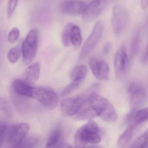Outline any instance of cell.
<instances>
[{
    "mask_svg": "<svg viewBox=\"0 0 148 148\" xmlns=\"http://www.w3.org/2000/svg\"><path fill=\"white\" fill-rule=\"evenodd\" d=\"M30 126L27 123H19L8 125L1 122L0 144L6 148H12L19 144L25 138L30 130Z\"/></svg>",
    "mask_w": 148,
    "mask_h": 148,
    "instance_id": "obj_1",
    "label": "cell"
},
{
    "mask_svg": "<svg viewBox=\"0 0 148 148\" xmlns=\"http://www.w3.org/2000/svg\"><path fill=\"white\" fill-rule=\"evenodd\" d=\"M87 102L97 116L110 123H113L117 120L116 112L111 103L96 92L90 94Z\"/></svg>",
    "mask_w": 148,
    "mask_h": 148,
    "instance_id": "obj_2",
    "label": "cell"
},
{
    "mask_svg": "<svg viewBox=\"0 0 148 148\" xmlns=\"http://www.w3.org/2000/svg\"><path fill=\"white\" fill-rule=\"evenodd\" d=\"M98 88V84H95L84 93L63 99L60 103L61 113L65 116H74L87 100L90 94L97 92Z\"/></svg>",
    "mask_w": 148,
    "mask_h": 148,
    "instance_id": "obj_3",
    "label": "cell"
},
{
    "mask_svg": "<svg viewBox=\"0 0 148 148\" xmlns=\"http://www.w3.org/2000/svg\"><path fill=\"white\" fill-rule=\"evenodd\" d=\"M99 128L92 119L89 120L84 125L79 128L74 137V142L77 147L84 148L87 144H96L101 141L99 134Z\"/></svg>",
    "mask_w": 148,
    "mask_h": 148,
    "instance_id": "obj_4",
    "label": "cell"
},
{
    "mask_svg": "<svg viewBox=\"0 0 148 148\" xmlns=\"http://www.w3.org/2000/svg\"><path fill=\"white\" fill-rule=\"evenodd\" d=\"M38 34L36 29L31 30L24 40L22 45L23 62L28 64L33 61L38 51Z\"/></svg>",
    "mask_w": 148,
    "mask_h": 148,
    "instance_id": "obj_5",
    "label": "cell"
},
{
    "mask_svg": "<svg viewBox=\"0 0 148 148\" xmlns=\"http://www.w3.org/2000/svg\"><path fill=\"white\" fill-rule=\"evenodd\" d=\"M130 16L126 8L121 4H117L112 8V23L113 32L120 34L125 30L130 22Z\"/></svg>",
    "mask_w": 148,
    "mask_h": 148,
    "instance_id": "obj_6",
    "label": "cell"
},
{
    "mask_svg": "<svg viewBox=\"0 0 148 148\" xmlns=\"http://www.w3.org/2000/svg\"><path fill=\"white\" fill-rule=\"evenodd\" d=\"M32 97L48 109H54L58 103V95L52 89L49 87H34Z\"/></svg>",
    "mask_w": 148,
    "mask_h": 148,
    "instance_id": "obj_7",
    "label": "cell"
},
{
    "mask_svg": "<svg viewBox=\"0 0 148 148\" xmlns=\"http://www.w3.org/2000/svg\"><path fill=\"white\" fill-rule=\"evenodd\" d=\"M104 31V25L101 21L95 24L93 30L82 47L79 53V60H84L94 49L100 40Z\"/></svg>",
    "mask_w": 148,
    "mask_h": 148,
    "instance_id": "obj_8",
    "label": "cell"
},
{
    "mask_svg": "<svg viewBox=\"0 0 148 148\" xmlns=\"http://www.w3.org/2000/svg\"><path fill=\"white\" fill-rule=\"evenodd\" d=\"M127 91L130 104L134 108L140 107L147 102V92L143 85L139 82H131L128 85Z\"/></svg>",
    "mask_w": 148,
    "mask_h": 148,
    "instance_id": "obj_9",
    "label": "cell"
},
{
    "mask_svg": "<svg viewBox=\"0 0 148 148\" xmlns=\"http://www.w3.org/2000/svg\"><path fill=\"white\" fill-rule=\"evenodd\" d=\"M114 71L116 77L119 79L125 77L129 67V59L125 47H121L115 55Z\"/></svg>",
    "mask_w": 148,
    "mask_h": 148,
    "instance_id": "obj_10",
    "label": "cell"
},
{
    "mask_svg": "<svg viewBox=\"0 0 148 148\" xmlns=\"http://www.w3.org/2000/svg\"><path fill=\"white\" fill-rule=\"evenodd\" d=\"M107 2L104 1H94L86 6L82 14L84 22H90L97 18L107 6Z\"/></svg>",
    "mask_w": 148,
    "mask_h": 148,
    "instance_id": "obj_11",
    "label": "cell"
},
{
    "mask_svg": "<svg viewBox=\"0 0 148 148\" xmlns=\"http://www.w3.org/2000/svg\"><path fill=\"white\" fill-rule=\"evenodd\" d=\"M88 4L82 1H64L60 3L59 10L64 14L76 16L83 13Z\"/></svg>",
    "mask_w": 148,
    "mask_h": 148,
    "instance_id": "obj_12",
    "label": "cell"
},
{
    "mask_svg": "<svg viewBox=\"0 0 148 148\" xmlns=\"http://www.w3.org/2000/svg\"><path fill=\"white\" fill-rule=\"evenodd\" d=\"M89 65L96 78L102 80L109 79L110 68L106 62L95 58H92L89 60Z\"/></svg>",
    "mask_w": 148,
    "mask_h": 148,
    "instance_id": "obj_13",
    "label": "cell"
},
{
    "mask_svg": "<svg viewBox=\"0 0 148 148\" xmlns=\"http://www.w3.org/2000/svg\"><path fill=\"white\" fill-rule=\"evenodd\" d=\"M34 88L26 81L19 79H14L13 82L14 91L23 97H32Z\"/></svg>",
    "mask_w": 148,
    "mask_h": 148,
    "instance_id": "obj_14",
    "label": "cell"
},
{
    "mask_svg": "<svg viewBox=\"0 0 148 148\" xmlns=\"http://www.w3.org/2000/svg\"><path fill=\"white\" fill-rule=\"evenodd\" d=\"M62 137L61 130L57 127L49 135L47 142L46 148H59Z\"/></svg>",
    "mask_w": 148,
    "mask_h": 148,
    "instance_id": "obj_15",
    "label": "cell"
},
{
    "mask_svg": "<svg viewBox=\"0 0 148 148\" xmlns=\"http://www.w3.org/2000/svg\"><path fill=\"white\" fill-rule=\"evenodd\" d=\"M40 74V64L38 62L31 64L26 69L27 78L30 82H35L39 80Z\"/></svg>",
    "mask_w": 148,
    "mask_h": 148,
    "instance_id": "obj_16",
    "label": "cell"
},
{
    "mask_svg": "<svg viewBox=\"0 0 148 148\" xmlns=\"http://www.w3.org/2000/svg\"><path fill=\"white\" fill-rule=\"evenodd\" d=\"M88 72V68L84 65L77 66L72 69L70 77L72 81L83 82Z\"/></svg>",
    "mask_w": 148,
    "mask_h": 148,
    "instance_id": "obj_17",
    "label": "cell"
},
{
    "mask_svg": "<svg viewBox=\"0 0 148 148\" xmlns=\"http://www.w3.org/2000/svg\"><path fill=\"white\" fill-rule=\"evenodd\" d=\"M136 126L134 124L130 125L120 136L118 143V145L119 148H124L127 145L132 138L134 134V130Z\"/></svg>",
    "mask_w": 148,
    "mask_h": 148,
    "instance_id": "obj_18",
    "label": "cell"
},
{
    "mask_svg": "<svg viewBox=\"0 0 148 148\" xmlns=\"http://www.w3.org/2000/svg\"><path fill=\"white\" fill-rule=\"evenodd\" d=\"M74 24L69 23L67 24L63 29L62 34V40L63 45L65 47H69L71 44L72 31Z\"/></svg>",
    "mask_w": 148,
    "mask_h": 148,
    "instance_id": "obj_19",
    "label": "cell"
},
{
    "mask_svg": "<svg viewBox=\"0 0 148 148\" xmlns=\"http://www.w3.org/2000/svg\"><path fill=\"white\" fill-rule=\"evenodd\" d=\"M71 44L73 45L74 48L78 49L80 47L82 41L81 32L79 27L74 25L72 31Z\"/></svg>",
    "mask_w": 148,
    "mask_h": 148,
    "instance_id": "obj_20",
    "label": "cell"
},
{
    "mask_svg": "<svg viewBox=\"0 0 148 148\" xmlns=\"http://www.w3.org/2000/svg\"><path fill=\"white\" fill-rule=\"evenodd\" d=\"M148 120V107L138 111L133 118L134 124L136 125L144 123Z\"/></svg>",
    "mask_w": 148,
    "mask_h": 148,
    "instance_id": "obj_21",
    "label": "cell"
},
{
    "mask_svg": "<svg viewBox=\"0 0 148 148\" xmlns=\"http://www.w3.org/2000/svg\"><path fill=\"white\" fill-rule=\"evenodd\" d=\"M148 146V129L134 142L130 148H147Z\"/></svg>",
    "mask_w": 148,
    "mask_h": 148,
    "instance_id": "obj_22",
    "label": "cell"
},
{
    "mask_svg": "<svg viewBox=\"0 0 148 148\" xmlns=\"http://www.w3.org/2000/svg\"><path fill=\"white\" fill-rule=\"evenodd\" d=\"M38 142V138L31 136L24 138L19 144L12 148H33Z\"/></svg>",
    "mask_w": 148,
    "mask_h": 148,
    "instance_id": "obj_23",
    "label": "cell"
},
{
    "mask_svg": "<svg viewBox=\"0 0 148 148\" xmlns=\"http://www.w3.org/2000/svg\"><path fill=\"white\" fill-rule=\"evenodd\" d=\"M82 82L79 81H72L61 92V96H66L74 91L78 88Z\"/></svg>",
    "mask_w": 148,
    "mask_h": 148,
    "instance_id": "obj_24",
    "label": "cell"
},
{
    "mask_svg": "<svg viewBox=\"0 0 148 148\" xmlns=\"http://www.w3.org/2000/svg\"><path fill=\"white\" fill-rule=\"evenodd\" d=\"M139 45H140V37H139V34H137L133 38L131 45L130 56L132 58L137 53L139 49Z\"/></svg>",
    "mask_w": 148,
    "mask_h": 148,
    "instance_id": "obj_25",
    "label": "cell"
},
{
    "mask_svg": "<svg viewBox=\"0 0 148 148\" xmlns=\"http://www.w3.org/2000/svg\"><path fill=\"white\" fill-rule=\"evenodd\" d=\"M20 51L17 47L11 48L8 52V61L12 64H15L18 61L19 58Z\"/></svg>",
    "mask_w": 148,
    "mask_h": 148,
    "instance_id": "obj_26",
    "label": "cell"
},
{
    "mask_svg": "<svg viewBox=\"0 0 148 148\" xmlns=\"http://www.w3.org/2000/svg\"><path fill=\"white\" fill-rule=\"evenodd\" d=\"M20 35V32L18 28L14 27L9 32L8 35V41L11 43H14L18 39Z\"/></svg>",
    "mask_w": 148,
    "mask_h": 148,
    "instance_id": "obj_27",
    "label": "cell"
},
{
    "mask_svg": "<svg viewBox=\"0 0 148 148\" xmlns=\"http://www.w3.org/2000/svg\"><path fill=\"white\" fill-rule=\"evenodd\" d=\"M18 1H9L8 5L7 14L8 18H11L16 8Z\"/></svg>",
    "mask_w": 148,
    "mask_h": 148,
    "instance_id": "obj_28",
    "label": "cell"
},
{
    "mask_svg": "<svg viewBox=\"0 0 148 148\" xmlns=\"http://www.w3.org/2000/svg\"><path fill=\"white\" fill-rule=\"evenodd\" d=\"M111 49V45L109 42H107L104 46L103 51L104 53L107 54L110 52Z\"/></svg>",
    "mask_w": 148,
    "mask_h": 148,
    "instance_id": "obj_29",
    "label": "cell"
},
{
    "mask_svg": "<svg viewBox=\"0 0 148 148\" xmlns=\"http://www.w3.org/2000/svg\"><path fill=\"white\" fill-rule=\"evenodd\" d=\"M143 60L144 62H147L148 61V41L145 52L143 56Z\"/></svg>",
    "mask_w": 148,
    "mask_h": 148,
    "instance_id": "obj_30",
    "label": "cell"
},
{
    "mask_svg": "<svg viewBox=\"0 0 148 148\" xmlns=\"http://www.w3.org/2000/svg\"><path fill=\"white\" fill-rule=\"evenodd\" d=\"M141 7L142 9H146L148 7V1H142L141 2Z\"/></svg>",
    "mask_w": 148,
    "mask_h": 148,
    "instance_id": "obj_31",
    "label": "cell"
},
{
    "mask_svg": "<svg viewBox=\"0 0 148 148\" xmlns=\"http://www.w3.org/2000/svg\"><path fill=\"white\" fill-rule=\"evenodd\" d=\"M61 148H85L84 147V148H80V147H77V146H72L71 145L69 144L65 143L63 145H62Z\"/></svg>",
    "mask_w": 148,
    "mask_h": 148,
    "instance_id": "obj_32",
    "label": "cell"
},
{
    "mask_svg": "<svg viewBox=\"0 0 148 148\" xmlns=\"http://www.w3.org/2000/svg\"><path fill=\"white\" fill-rule=\"evenodd\" d=\"M102 148L101 147H99V146H90V147H88V148Z\"/></svg>",
    "mask_w": 148,
    "mask_h": 148,
    "instance_id": "obj_33",
    "label": "cell"
}]
</instances>
